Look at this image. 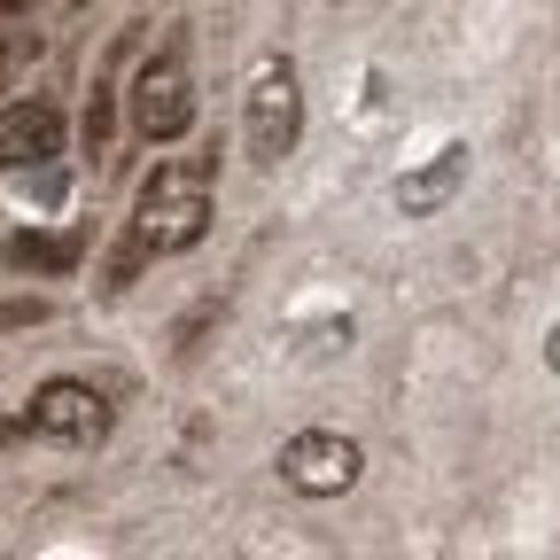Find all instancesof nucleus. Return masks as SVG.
Returning a JSON list of instances; mask_svg holds the SVG:
<instances>
[{
	"label": "nucleus",
	"instance_id": "obj_7",
	"mask_svg": "<svg viewBox=\"0 0 560 560\" xmlns=\"http://www.w3.org/2000/svg\"><path fill=\"white\" fill-rule=\"evenodd\" d=\"M459 187H467V140H444L429 164H412L397 179V210H405V219H436V210H452Z\"/></svg>",
	"mask_w": 560,
	"mask_h": 560
},
{
	"label": "nucleus",
	"instance_id": "obj_4",
	"mask_svg": "<svg viewBox=\"0 0 560 560\" xmlns=\"http://www.w3.org/2000/svg\"><path fill=\"white\" fill-rule=\"evenodd\" d=\"M132 125L140 140H156V149H172V140L195 132V79H187V55L164 47L140 62V79H132Z\"/></svg>",
	"mask_w": 560,
	"mask_h": 560
},
{
	"label": "nucleus",
	"instance_id": "obj_8",
	"mask_svg": "<svg viewBox=\"0 0 560 560\" xmlns=\"http://www.w3.org/2000/svg\"><path fill=\"white\" fill-rule=\"evenodd\" d=\"M86 257V234H16L9 242V265H32V272H70Z\"/></svg>",
	"mask_w": 560,
	"mask_h": 560
},
{
	"label": "nucleus",
	"instance_id": "obj_5",
	"mask_svg": "<svg viewBox=\"0 0 560 560\" xmlns=\"http://www.w3.org/2000/svg\"><path fill=\"white\" fill-rule=\"evenodd\" d=\"M359 467H366V452L342 429H296L280 444V482H289L296 499H342V490L359 482Z\"/></svg>",
	"mask_w": 560,
	"mask_h": 560
},
{
	"label": "nucleus",
	"instance_id": "obj_1",
	"mask_svg": "<svg viewBox=\"0 0 560 560\" xmlns=\"http://www.w3.org/2000/svg\"><path fill=\"white\" fill-rule=\"evenodd\" d=\"M210 234V164L202 156H164L149 179H140V202H132V226H125V249L109 265V289L149 265V257H179Z\"/></svg>",
	"mask_w": 560,
	"mask_h": 560
},
{
	"label": "nucleus",
	"instance_id": "obj_10",
	"mask_svg": "<svg viewBox=\"0 0 560 560\" xmlns=\"http://www.w3.org/2000/svg\"><path fill=\"white\" fill-rule=\"evenodd\" d=\"M545 366H552V374H560V319H552V327H545Z\"/></svg>",
	"mask_w": 560,
	"mask_h": 560
},
{
	"label": "nucleus",
	"instance_id": "obj_11",
	"mask_svg": "<svg viewBox=\"0 0 560 560\" xmlns=\"http://www.w3.org/2000/svg\"><path fill=\"white\" fill-rule=\"evenodd\" d=\"M0 9H24V0H0Z\"/></svg>",
	"mask_w": 560,
	"mask_h": 560
},
{
	"label": "nucleus",
	"instance_id": "obj_2",
	"mask_svg": "<svg viewBox=\"0 0 560 560\" xmlns=\"http://www.w3.org/2000/svg\"><path fill=\"white\" fill-rule=\"evenodd\" d=\"M242 140H249V164H289L296 140H304V86L289 62H265L249 79V102H242Z\"/></svg>",
	"mask_w": 560,
	"mask_h": 560
},
{
	"label": "nucleus",
	"instance_id": "obj_6",
	"mask_svg": "<svg viewBox=\"0 0 560 560\" xmlns=\"http://www.w3.org/2000/svg\"><path fill=\"white\" fill-rule=\"evenodd\" d=\"M62 156V109L55 102H16L0 117V172H24V164H55Z\"/></svg>",
	"mask_w": 560,
	"mask_h": 560
},
{
	"label": "nucleus",
	"instance_id": "obj_9",
	"mask_svg": "<svg viewBox=\"0 0 560 560\" xmlns=\"http://www.w3.org/2000/svg\"><path fill=\"white\" fill-rule=\"evenodd\" d=\"M39 319H47L39 296H9V304H0V335H24V327H39Z\"/></svg>",
	"mask_w": 560,
	"mask_h": 560
},
{
	"label": "nucleus",
	"instance_id": "obj_3",
	"mask_svg": "<svg viewBox=\"0 0 560 560\" xmlns=\"http://www.w3.org/2000/svg\"><path fill=\"white\" fill-rule=\"evenodd\" d=\"M109 389H94V382H70V374H55V382H39L32 389V405L9 420V436H47V444H102L109 436Z\"/></svg>",
	"mask_w": 560,
	"mask_h": 560
}]
</instances>
